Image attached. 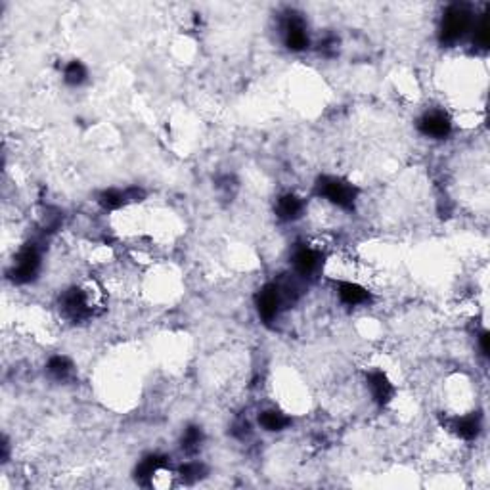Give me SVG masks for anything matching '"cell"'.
<instances>
[{
  "label": "cell",
  "instance_id": "cell-1",
  "mask_svg": "<svg viewBox=\"0 0 490 490\" xmlns=\"http://www.w3.org/2000/svg\"><path fill=\"white\" fill-rule=\"evenodd\" d=\"M469 25H471V10H469V6L452 4L445 12V18L441 23V43L446 46L456 45L460 38H464Z\"/></svg>",
  "mask_w": 490,
  "mask_h": 490
},
{
  "label": "cell",
  "instance_id": "cell-2",
  "mask_svg": "<svg viewBox=\"0 0 490 490\" xmlns=\"http://www.w3.org/2000/svg\"><path fill=\"white\" fill-rule=\"evenodd\" d=\"M316 194L330 199L333 205L350 211L357 203L358 190L347 180L335 179V177H320L316 182Z\"/></svg>",
  "mask_w": 490,
  "mask_h": 490
},
{
  "label": "cell",
  "instance_id": "cell-3",
  "mask_svg": "<svg viewBox=\"0 0 490 490\" xmlns=\"http://www.w3.org/2000/svg\"><path fill=\"white\" fill-rule=\"evenodd\" d=\"M38 270H41V251L35 243H27L14 258L8 276L14 284H29L35 280Z\"/></svg>",
  "mask_w": 490,
  "mask_h": 490
},
{
  "label": "cell",
  "instance_id": "cell-4",
  "mask_svg": "<svg viewBox=\"0 0 490 490\" xmlns=\"http://www.w3.org/2000/svg\"><path fill=\"white\" fill-rule=\"evenodd\" d=\"M60 311H62V314L67 320L75 322V324L87 320L90 316V312H92L89 307V301H87V295L79 287H71V289H67L60 297Z\"/></svg>",
  "mask_w": 490,
  "mask_h": 490
},
{
  "label": "cell",
  "instance_id": "cell-5",
  "mask_svg": "<svg viewBox=\"0 0 490 490\" xmlns=\"http://www.w3.org/2000/svg\"><path fill=\"white\" fill-rule=\"evenodd\" d=\"M284 41L285 46L293 52H301L309 46V35L303 18L295 12L287 14V18L284 19Z\"/></svg>",
  "mask_w": 490,
  "mask_h": 490
},
{
  "label": "cell",
  "instance_id": "cell-6",
  "mask_svg": "<svg viewBox=\"0 0 490 490\" xmlns=\"http://www.w3.org/2000/svg\"><path fill=\"white\" fill-rule=\"evenodd\" d=\"M255 304H257L258 316L265 320V324H270L278 316L280 307H282V297L278 291L276 282L274 284H267L255 297Z\"/></svg>",
  "mask_w": 490,
  "mask_h": 490
},
{
  "label": "cell",
  "instance_id": "cell-7",
  "mask_svg": "<svg viewBox=\"0 0 490 490\" xmlns=\"http://www.w3.org/2000/svg\"><path fill=\"white\" fill-rule=\"evenodd\" d=\"M418 129L429 138H446L452 131V123L443 111H427L425 115L419 117Z\"/></svg>",
  "mask_w": 490,
  "mask_h": 490
},
{
  "label": "cell",
  "instance_id": "cell-8",
  "mask_svg": "<svg viewBox=\"0 0 490 490\" xmlns=\"http://www.w3.org/2000/svg\"><path fill=\"white\" fill-rule=\"evenodd\" d=\"M163 467H169V458L167 456L161 454H150L144 458L140 464L136 465L134 469V479L138 485L142 487H150L152 485V479L155 473L163 469Z\"/></svg>",
  "mask_w": 490,
  "mask_h": 490
},
{
  "label": "cell",
  "instance_id": "cell-9",
  "mask_svg": "<svg viewBox=\"0 0 490 490\" xmlns=\"http://www.w3.org/2000/svg\"><path fill=\"white\" fill-rule=\"evenodd\" d=\"M318 265H320V255H318L316 251L311 249V247H307V245L297 247V251H295L293 255V267L299 276L307 278L311 276V274H314L316 268H318Z\"/></svg>",
  "mask_w": 490,
  "mask_h": 490
},
{
  "label": "cell",
  "instance_id": "cell-10",
  "mask_svg": "<svg viewBox=\"0 0 490 490\" xmlns=\"http://www.w3.org/2000/svg\"><path fill=\"white\" fill-rule=\"evenodd\" d=\"M368 387L372 391V397L377 404L385 406L387 402H391L394 389H392L391 381L387 379V375L383 372H372L368 375Z\"/></svg>",
  "mask_w": 490,
  "mask_h": 490
},
{
  "label": "cell",
  "instance_id": "cell-11",
  "mask_svg": "<svg viewBox=\"0 0 490 490\" xmlns=\"http://www.w3.org/2000/svg\"><path fill=\"white\" fill-rule=\"evenodd\" d=\"M452 431H454L458 437L465 438V441H471L479 433H481V416L479 414H469L464 418H458L452 421Z\"/></svg>",
  "mask_w": 490,
  "mask_h": 490
},
{
  "label": "cell",
  "instance_id": "cell-12",
  "mask_svg": "<svg viewBox=\"0 0 490 490\" xmlns=\"http://www.w3.org/2000/svg\"><path fill=\"white\" fill-rule=\"evenodd\" d=\"M301 213H303V201L299 199L297 196H293V194H285V196H282L280 199H278L276 203V214L278 219H282V221H297L299 216H301Z\"/></svg>",
  "mask_w": 490,
  "mask_h": 490
},
{
  "label": "cell",
  "instance_id": "cell-13",
  "mask_svg": "<svg viewBox=\"0 0 490 490\" xmlns=\"http://www.w3.org/2000/svg\"><path fill=\"white\" fill-rule=\"evenodd\" d=\"M337 293L339 299L348 307H357V304H364L370 301V293L364 287H360L358 284H350V282H341L337 285Z\"/></svg>",
  "mask_w": 490,
  "mask_h": 490
},
{
  "label": "cell",
  "instance_id": "cell-14",
  "mask_svg": "<svg viewBox=\"0 0 490 490\" xmlns=\"http://www.w3.org/2000/svg\"><path fill=\"white\" fill-rule=\"evenodd\" d=\"M258 423L267 431H284L291 423V419L280 410H265L258 416Z\"/></svg>",
  "mask_w": 490,
  "mask_h": 490
},
{
  "label": "cell",
  "instance_id": "cell-15",
  "mask_svg": "<svg viewBox=\"0 0 490 490\" xmlns=\"http://www.w3.org/2000/svg\"><path fill=\"white\" fill-rule=\"evenodd\" d=\"M98 201L100 205L107 209V211H117V209H121L126 203H131L129 196H126V190H113V188L111 190H104L100 194Z\"/></svg>",
  "mask_w": 490,
  "mask_h": 490
},
{
  "label": "cell",
  "instance_id": "cell-16",
  "mask_svg": "<svg viewBox=\"0 0 490 490\" xmlns=\"http://www.w3.org/2000/svg\"><path fill=\"white\" fill-rule=\"evenodd\" d=\"M46 368H48L50 377H54L56 381H65L73 372L71 360L67 357H52Z\"/></svg>",
  "mask_w": 490,
  "mask_h": 490
},
{
  "label": "cell",
  "instance_id": "cell-17",
  "mask_svg": "<svg viewBox=\"0 0 490 490\" xmlns=\"http://www.w3.org/2000/svg\"><path fill=\"white\" fill-rule=\"evenodd\" d=\"M205 475L207 467L201 462H190V464H184L179 467V477L184 485H194V482L201 481Z\"/></svg>",
  "mask_w": 490,
  "mask_h": 490
},
{
  "label": "cell",
  "instance_id": "cell-18",
  "mask_svg": "<svg viewBox=\"0 0 490 490\" xmlns=\"http://www.w3.org/2000/svg\"><path fill=\"white\" fill-rule=\"evenodd\" d=\"M201 443H203V431H201V427H197V425H190V427L184 431L182 441H180L182 450H184L186 454H196L197 450H199V446H201Z\"/></svg>",
  "mask_w": 490,
  "mask_h": 490
},
{
  "label": "cell",
  "instance_id": "cell-19",
  "mask_svg": "<svg viewBox=\"0 0 490 490\" xmlns=\"http://www.w3.org/2000/svg\"><path fill=\"white\" fill-rule=\"evenodd\" d=\"M87 77H89L87 67L80 62H77V60L67 63V67H65V71H63V80H65L69 87H79V85H82V82L87 80Z\"/></svg>",
  "mask_w": 490,
  "mask_h": 490
},
{
  "label": "cell",
  "instance_id": "cell-20",
  "mask_svg": "<svg viewBox=\"0 0 490 490\" xmlns=\"http://www.w3.org/2000/svg\"><path fill=\"white\" fill-rule=\"evenodd\" d=\"M489 12L485 14L481 18V21H479V25H477V29H475V43H477V46H481L482 50H487L489 48V43H490V23H489Z\"/></svg>",
  "mask_w": 490,
  "mask_h": 490
},
{
  "label": "cell",
  "instance_id": "cell-21",
  "mask_svg": "<svg viewBox=\"0 0 490 490\" xmlns=\"http://www.w3.org/2000/svg\"><path fill=\"white\" fill-rule=\"evenodd\" d=\"M232 433L236 435V437L243 438L245 435H249V423L247 421H241V423H236L232 429Z\"/></svg>",
  "mask_w": 490,
  "mask_h": 490
},
{
  "label": "cell",
  "instance_id": "cell-22",
  "mask_svg": "<svg viewBox=\"0 0 490 490\" xmlns=\"http://www.w3.org/2000/svg\"><path fill=\"white\" fill-rule=\"evenodd\" d=\"M489 339H490V335L487 333V331H485V333H481V350H482V355H485V357H489V353H490Z\"/></svg>",
  "mask_w": 490,
  "mask_h": 490
},
{
  "label": "cell",
  "instance_id": "cell-23",
  "mask_svg": "<svg viewBox=\"0 0 490 490\" xmlns=\"http://www.w3.org/2000/svg\"><path fill=\"white\" fill-rule=\"evenodd\" d=\"M2 462H8V441H2Z\"/></svg>",
  "mask_w": 490,
  "mask_h": 490
}]
</instances>
